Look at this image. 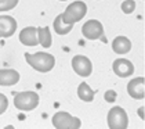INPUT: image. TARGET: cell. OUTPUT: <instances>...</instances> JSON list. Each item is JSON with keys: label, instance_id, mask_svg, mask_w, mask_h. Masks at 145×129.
Instances as JSON below:
<instances>
[{"label": "cell", "instance_id": "6da1fadb", "mask_svg": "<svg viewBox=\"0 0 145 129\" xmlns=\"http://www.w3.org/2000/svg\"><path fill=\"white\" fill-rule=\"evenodd\" d=\"M25 60L33 69L39 72H48L54 68L56 58L54 56L44 52H37V53H25Z\"/></svg>", "mask_w": 145, "mask_h": 129}, {"label": "cell", "instance_id": "7a4b0ae2", "mask_svg": "<svg viewBox=\"0 0 145 129\" xmlns=\"http://www.w3.org/2000/svg\"><path fill=\"white\" fill-rule=\"evenodd\" d=\"M39 106V95L32 90L20 92L14 97V107L21 111H32Z\"/></svg>", "mask_w": 145, "mask_h": 129}, {"label": "cell", "instance_id": "3957f363", "mask_svg": "<svg viewBox=\"0 0 145 129\" xmlns=\"http://www.w3.org/2000/svg\"><path fill=\"white\" fill-rule=\"evenodd\" d=\"M87 13V4L82 0L73 1L67 7V10L62 13V20L67 24H75L84 18Z\"/></svg>", "mask_w": 145, "mask_h": 129}, {"label": "cell", "instance_id": "277c9868", "mask_svg": "<svg viewBox=\"0 0 145 129\" xmlns=\"http://www.w3.org/2000/svg\"><path fill=\"white\" fill-rule=\"evenodd\" d=\"M106 121L109 129H126L129 126V117L120 106H115L109 110Z\"/></svg>", "mask_w": 145, "mask_h": 129}, {"label": "cell", "instance_id": "5b68a950", "mask_svg": "<svg viewBox=\"0 0 145 129\" xmlns=\"http://www.w3.org/2000/svg\"><path fill=\"white\" fill-rule=\"evenodd\" d=\"M51 122L56 129H79L82 126V122L78 117H73L69 112H64V111L54 114Z\"/></svg>", "mask_w": 145, "mask_h": 129}, {"label": "cell", "instance_id": "8992f818", "mask_svg": "<svg viewBox=\"0 0 145 129\" xmlns=\"http://www.w3.org/2000/svg\"><path fill=\"white\" fill-rule=\"evenodd\" d=\"M72 68L82 78H87L93 72V64H91L90 58H87L86 56H82V54H78L72 58Z\"/></svg>", "mask_w": 145, "mask_h": 129}, {"label": "cell", "instance_id": "52a82bcc", "mask_svg": "<svg viewBox=\"0 0 145 129\" xmlns=\"http://www.w3.org/2000/svg\"><path fill=\"white\" fill-rule=\"evenodd\" d=\"M82 33L86 39L89 40H95L100 39L104 35V26L98 20H89L83 24L82 26Z\"/></svg>", "mask_w": 145, "mask_h": 129}, {"label": "cell", "instance_id": "ba28073f", "mask_svg": "<svg viewBox=\"0 0 145 129\" xmlns=\"http://www.w3.org/2000/svg\"><path fill=\"white\" fill-rule=\"evenodd\" d=\"M127 92L129 96L133 97L134 100H142L145 97V79L142 76L133 78L127 83Z\"/></svg>", "mask_w": 145, "mask_h": 129}, {"label": "cell", "instance_id": "9c48e42d", "mask_svg": "<svg viewBox=\"0 0 145 129\" xmlns=\"http://www.w3.org/2000/svg\"><path fill=\"white\" fill-rule=\"evenodd\" d=\"M112 69L115 72V75H118L119 78H129V76L133 75L134 65L130 60H126V58H118L113 61L112 64Z\"/></svg>", "mask_w": 145, "mask_h": 129}, {"label": "cell", "instance_id": "30bf717a", "mask_svg": "<svg viewBox=\"0 0 145 129\" xmlns=\"http://www.w3.org/2000/svg\"><path fill=\"white\" fill-rule=\"evenodd\" d=\"M17 31V21L11 15H0V38H10Z\"/></svg>", "mask_w": 145, "mask_h": 129}, {"label": "cell", "instance_id": "8fae6325", "mask_svg": "<svg viewBox=\"0 0 145 129\" xmlns=\"http://www.w3.org/2000/svg\"><path fill=\"white\" fill-rule=\"evenodd\" d=\"M20 42L24 46H36L39 44V39H37V28L35 26H26L20 32Z\"/></svg>", "mask_w": 145, "mask_h": 129}, {"label": "cell", "instance_id": "7c38bea8", "mask_svg": "<svg viewBox=\"0 0 145 129\" xmlns=\"http://www.w3.org/2000/svg\"><path fill=\"white\" fill-rule=\"evenodd\" d=\"M20 82V72L11 69V68H4L0 69V86H12Z\"/></svg>", "mask_w": 145, "mask_h": 129}, {"label": "cell", "instance_id": "4fadbf2b", "mask_svg": "<svg viewBox=\"0 0 145 129\" xmlns=\"http://www.w3.org/2000/svg\"><path fill=\"white\" fill-rule=\"evenodd\" d=\"M112 50L116 54H127L131 50V42L126 36H116L112 40Z\"/></svg>", "mask_w": 145, "mask_h": 129}, {"label": "cell", "instance_id": "5bb4252c", "mask_svg": "<svg viewBox=\"0 0 145 129\" xmlns=\"http://www.w3.org/2000/svg\"><path fill=\"white\" fill-rule=\"evenodd\" d=\"M53 28H54L57 35L64 36V35H67V33H69L72 31L73 24H67V22L62 20V14H59V15H57L54 22H53Z\"/></svg>", "mask_w": 145, "mask_h": 129}, {"label": "cell", "instance_id": "9a60e30c", "mask_svg": "<svg viewBox=\"0 0 145 129\" xmlns=\"http://www.w3.org/2000/svg\"><path fill=\"white\" fill-rule=\"evenodd\" d=\"M78 96L82 101H86V103H91L94 100V96H95V92L89 86V83L86 82H82L80 85L78 86Z\"/></svg>", "mask_w": 145, "mask_h": 129}, {"label": "cell", "instance_id": "2e32d148", "mask_svg": "<svg viewBox=\"0 0 145 129\" xmlns=\"http://www.w3.org/2000/svg\"><path fill=\"white\" fill-rule=\"evenodd\" d=\"M37 39L39 43L42 44V47H50L51 42H53V38H51V33H50V28L48 26H40L37 28Z\"/></svg>", "mask_w": 145, "mask_h": 129}, {"label": "cell", "instance_id": "e0dca14e", "mask_svg": "<svg viewBox=\"0 0 145 129\" xmlns=\"http://www.w3.org/2000/svg\"><path fill=\"white\" fill-rule=\"evenodd\" d=\"M20 0H0V13L3 11H10L12 10Z\"/></svg>", "mask_w": 145, "mask_h": 129}, {"label": "cell", "instance_id": "ac0fdd59", "mask_svg": "<svg viewBox=\"0 0 145 129\" xmlns=\"http://www.w3.org/2000/svg\"><path fill=\"white\" fill-rule=\"evenodd\" d=\"M120 7H122V11L124 14H131L135 10V1L134 0H124Z\"/></svg>", "mask_w": 145, "mask_h": 129}, {"label": "cell", "instance_id": "d6986e66", "mask_svg": "<svg viewBox=\"0 0 145 129\" xmlns=\"http://www.w3.org/2000/svg\"><path fill=\"white\" fill-rule=\"evenodd\" d=\"M7 107H8V99L4 96L3 93H0V115L3 112H6Z\"/></svg>", "mask_w": 145, "mask_h": 129}, {"label": "cell", "instance_id": "ffe728a7", "mask_svg": "<svg viewBox=\"0 0 145 129\" xmlns=\"http://www.w3.org/2000/svg\"><path fill=\"white\" fill-rule=\"evenodd\" d=\"M115 97H116V93H115L113 90H108V92L105 93V100H106V101H113Z\"/></svg>", "mask_w": 145, "mask_h": 129}, {"label": "cell", "instance_id": "44dd1931", "mask_svg": "<svg viewBox=\"0 0 145 129\" xmlns=\"http://www.w3.org/2000/svg\"><path fill=\"white\" fill-rule=\"evenodd\" d=\"M138 117H140L141 119L145 118V108L144 107H140V108H138Z\"/></svg>", "mask_w": 145, "mask_h": 129}, {"label": "cell", "instance_id": "7402d4cb", "mask_svg": "<svg viewBox=\"0 0 145 129\" xmlns=\"http://www.w3.org/2000/svg\"><path fill=\"white\" fill-rule=\"evenodd\" d=\"M59 1H67V0H59Z\"/></svg>", "mask_w": 145, "mask_h": 129}]
</instances>
